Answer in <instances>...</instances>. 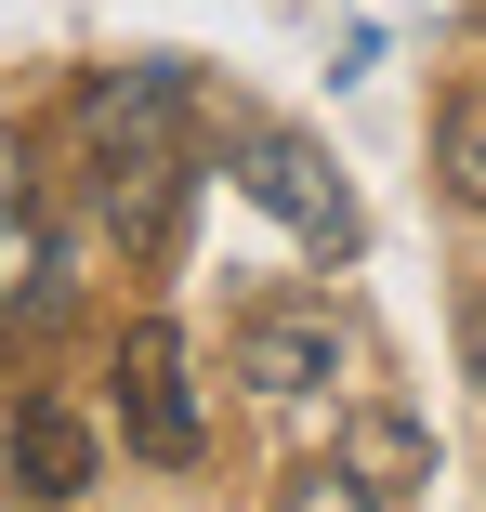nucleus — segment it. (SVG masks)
<instances>
[{"mask_svg": "<svg viewBox=\"0 0 486 512\" xmlns=\"http://www.w3.org/2000/svg\"><path fill=\"white\" fill-rule=\"evenodd\" d=\"M224 171H237V197H250V211H263L289 250H316V263H355V250H368V211H355V184H342V158H329L316 132L237 119Z\"/></svg>", "mask_w": 486, "mask_h": 512, "instance_id": "obj_1", "label": "nucleus"}, {"mask_svg": "<svg viewBox=\"0 0 486 512\" xmlns=\"http://www.w3.org/2000/svg\"><path fill=\"white\" fill-rule=\"evenodd\" d=\"M198 132H211V92H198L184 53H132V66H106V79H79V145H92V171L198 158Z\"/></svg>", "mask_w": 486, "mask_h": 512, "instance_id": "obj_2", "label": "nucleus"}, {"mask_svg": "<svg viewBox=\"0 0 486 512\" xmlns=\"http://www.w3.org/2000/svg\"><path fill=\"white\" fill-rule=\"evenodd\" d=\"M106 381H119V447H132V460L184 473V460L211 447V421H198V355H184V329H171V316H132Z\"/></svg>", "mask_w": 486, "mask_h": 512, "instance_id": "obj_3", "label": "nucleus"}, {"mask_svg": "<svg viewBox=\"0 0 486 512\" xmlns=\"http://www.w3.org/2000/svg\"><path fill=\"white\" fill-rule=\"evenodd\" d=\"M237 381L263 394V407H342V381H355V329L329 316V302H250L237 316Z\"/></svg>", "mask_w": 486, "mask_h": 512, "instance_id": "obj_4", "label": "nucleus"}, {"mask_svg": "<svg viewBox=\"0 0 486 512\" xmlns=\"http://www.w3.org/2000/svg\"><path fill=\"white\" fill-rule=\"evenodd\" d=\"M0 473H14V499H40V512L92 499V473H106L92 407H79V394H27V407H14V434H0Z\"/></svg>", "mask_w": 486, "mask_h": 512, "instance_id": "obj_5", "label": "nucleus"}, {"mask_svg": "<svg viewBox=\"0 0 486 512\" xmlns=\"http://www.w3.org/2000/svg\"><path fill=\"white\" fill-rule=\"evenodd\" d=\"M329 460H355L381 499L408 512V499L434 486V421H408V407H368V394H342V407H329Z\"/></svg>", "mask_w": 486, "mask_h": 512, "instance_id": "obj_6", "label": "nucleus"}, {"mask_svg": "<svg viewBox=\"0 0 486 512\" xmlns=\"http://www.w3.org/2000/svg\"><path fill=\"white\" fill-rule=\"evenodd\" d=\"M66 316V250L40 211H0V329H53Z\"/></svg>", "mask_w": 486, "mask_h": 512, "instance_id": "obj_7", "label": "nucleus"}, {"mask_svg": "<svg viewBox=\"0 0 486 512\" xmlns=\"http://www.w3.org/2000/svg\"><path fill=\"white\" fill-rule=\"evenodd\" d=\"M184 184H198V171H184V158H158V171H106V237L158 276L171 263V224H184Z\"/></svg>", "mask_w": 486, "mask_h": 512, "instance_id": "obj_8", "label": "nucleus"}, {"mask_svg": "<svg viewBox=\"0 0 486 512\" xmlns=\"http://www.w3.org/2000/svg\"><path fill=\"white\" fill-rule=\"evenodd\" d=\"M434 184L460 197V211H486V66H460L434 92Z\"/></svg>", "mask_w": 486, "mask_h": 512, "instance_id": "obj_9", "label": "nucleus"}, {"mask_svg": "<svg viewBox=\"0 0 486 512\" xmlns=\"http://www.w3.org/2000/svg\"><path fill=\"white\" fill-rule=\"evenodd\" d=\"M276 512H395V499H381L355 460H303V473L276 486Z\"/></svg>", "mask_w": 486, "mask_h": 512, "instance_id": "obj_10", "label": "nucleus"}, {"mask_svg": "<svg viewBox=\"0 0 486 512\" xmlns=\"http://www.w3.org/2000/svg\"><path fill=\"white\" fill-rule=\"evenodd\" d=\"M0 211H27V132L0 119Z\"/></svg>", "mask_w": 486, "mask_h": 512, "instance_id": "obj_11", "label": "nucleus"}, {"mask_svg": "<svg viewBox=\"0 0 486 512\" xmlns=\"http://www.w3.org/2000/svg\"><path fill=\"white\" fill-rule=\"evenodd\" d=\"M460 355H473V381H486V276L460 289Z\"/></svg>", "mask_w": 486, "mask_h": 512, "instance_id": "obj_12", "label": "nucleus"}]
</instances>
